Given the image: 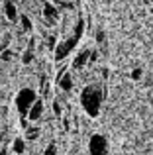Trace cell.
<instances>
[{"mask_svg": "<svg viewBox=\"0 0 153 155\" xmlns=\"http://www.w3.org/2000/svg\"><path fill=\"white\" fill-rule=\"evenodd\" d=\"M104 102V92L100 87L96 84H86V87L80 91V106L83 110L88 114V116L96 118L100 114V108H102Z\"/></svg>", "mask_w": 153, "mask_h": 155, "instance_id": "cell-1", "label": "cell"}, {"mask_svg": "<svg viewBox=\"0 0 153 155\" xmlns=\"http://www.w3.org/2000/svg\"><path fill=\"white\" fill-rule=\"evenodd\" d=\"M37 98H39V94L34 91V88H30V87L22 88V91L16 94V108H18V114H20V116L26 118L28 112H30V108L34 106V102Z\"/></svg>", "mask_w": 153, "mask_h": 155, "instance_id": "cell-2", "label": "cell"}, {"mask_svg": "<svg viewBox=\"0 0 153 155\" xmlns=\"http://www.w3.org/2000/svg\"><path fill=\"white\" fill-rule=\"evenodd\" d=\"M88 153L90 155H108V140L102 134H92L88 140Z\"/></svg>", "mask_w": 153, "mask_h": 155, "instance_id": "cell-3", "label": "cell"}, {"mask_svg": "<svg viewBox=\"0 0 153 155\" xmlns=\"http://www.w3.org/2000/svg\"><path fill=\"white\" fill-rule=\"evenodd\" d=\"M76 43H79V39L73 38V35H71V38H67V39H63V41H59L57 45H55V51H53L55 61H63L76 47Z\"/></svg>", "mask_w": 153, "mask_h": 155, "instance_id": "cell-4", "label": "cell"}, {"mask_svg": "<svg viewBox=\"0 0 153 155\" xmlns=\"http://www.w3.org/2000/svg\"><path fill=\"white\" fill-rule=\"evenodd\" d=\"M57 84H59V88L61 91H65V92H69V91H73V77H71V73H67V67H63L61 71L57 73Z\"/></svg>", "mask_w": 153, "mask_h": 155, "instance_id": "cell-5", "label": "cell"}, {"mask_svg": "<svg viewBox=\"0 0 153 155\" xmlns=\"http://www.w3.org/2000/svg\"><path fill=\"white\" fill-rule=\"evenodd\" d=\"M41 116H43V100L37 98L34 102V106L30 108L26 118H28V122H37V120H41Z\"/></svg>", "mask_w": 153, "mask_h": 155, "instance_id": "cell-6", "label": "cell"}, {"mask_svg": "<svg viewBox=\"0 0 153 155\" xmlns=\"http://www.w3.org/2000/svg\"><path fill=\"white\" fill-rule=\"evenodd\" d=\"M4 16H6L8 22H16V20H20V14H18V8H16V4L12 2V0H6L4 2Z\"/></svg>", "mask_w": 153, "mask_h": 155, "instance_id": "cell-7", "label": "cell"}, {"mask_svg": "<svg viewBox=\"0 0 153 155\" xmlns=\"http://www.w3.org/2000/svg\"><path fill=\"white\" fill-rule=\"evenodd\" d=\"M43 16H45L47 24H53V22H57V18H59V10L51 2H43Z\"/></svg>", "mask_w": 153, "mask_h": 155, "instance_id": "cell-8", "label": "cell"}, {"mask_svg": "<svg viewBox=\"0 0 153 155\" xmlns=\"http://www.w3.org/2000/svg\"><path fill=\"white\" fill-rule=\"evenodd\" d=\"M86 63H90V49H83L76 53L75 61H73V67L75 69H83Z\"/></svg>", "mask_w": 153, "mask_h": 155, "instance_id": "cell-9", "label": "cell"}, {"mask_svg": "<svg viewBox=\"0 0 153 155\" xmlns=\"http://www.w3.org/2000/svg\"><path fill=\"white\" fill-rule=\"evenodd\" d=\"M12 151L16 155H24L26 153V140L24 137H16L14 143H12Z\"/></svg>", "mask_w": 153, "mask_h": 155, "instance_id": "cell-10", "label": "cell"}, {"mask_svg": "<svg viewBox=\"0 0 153 155\" xmlns=\"http://www.w3.org/2000/svg\"><path fill=\"white\" fill-rule=\"evenodd\" d=\"M84 20L83 18H79L76 20V24H75V28H73V38H76L80 41V38H83V34H84Z\"/></svg>", "mask_w": 153, "mask_h": 155, "instance_id": "cell-11", "label": "cell"}, {"mask_svg": "<svg viewBox=\"0 0 153 155\" xmlns=\"http://www.w3.org/2000/svg\"><path fill=\"white\" fill-rule=\"evenodd\" d=\"M20 26H22L24 31H31L34 30V24H31V20H30L28 14H20Z\"/></svg>", "mask_w": 153, "mask_h": 155, "instance_id": "cell-12", "label": "cell"}, {"mask_svg": "<svg viewBox=\"0 0 153 155\" xmlns=\"http://www.w3.org/2000/svg\"><path fill=\"white\" fill-rule=\"evenodd\" d=\"M39 137V128H34V126H30V128L26 130V137L24 140H28V141H35Z\"/></svg>", "mask_w": 153, "mask_h": 155, "instance_id": "cell-13", "label": "cell"}, {"mask_svg": "<svg viewBox=\"0 0 153 155\" xmlns=\"http://www.w3.org/2000/svg\"><path fill=\"white\" fill-rule=\"evenodd\" d=\"M31 61H34V51H31V49H26V51H24V55H22V63L24 65H30Z\"/></svg>", "mask_w": 153, "mask_h": 155, "instance_id": "cell-14", "label": "cell"}, {"mask_svg": "<svg viewBox=\"0 0 153 155\" xmlns=\"http://www.w3.org/2000/svg\"><path fill=\"white\" fill-rule=\"evenodd\" d=\"M12 57H14V51L8 49V47H6V49H4L2 53H0V59H2V61H10Z\"/></svg>", "mask_w": 153, "mask_h": 155, "instance_id": "cell-15", "label": "cell"}, {"mask_svg": "<svg viewBox=\"0 0 153 155\" xmlns=\"http://www.w3.org/2000/svg\"><path fill=\"white\" fill-rule=\"evenodd\" d=\"M43 155H57V145H55V143H49L45 147V151H43Z\"/></svg>", "mask_w": 153, "mask_h": 155, "instance_id": "cell-16", "label": "cell"}, {"mask_svg": "<svg viewBox=\"0 0 153 155\" xmlns=\"http://www.w3.org/2000/svg\"><path fill=\"white\" fill-rule=\"evenodd\" d=\"M53 114L57 118H61V114H63V110H61V104H59V100H53Z\"/></svg>", "mask_w": 153, "mask_h": 155, "instance_id": "cell-17", "label": "cell"}, {"mask_svg": "<svg viewBox=\"0 0 153 155\" xmlns=\"http://www.w3.org/2000/svg\"><path fill=\"white\" fill-rule=\"evenodd\" d=\"M142 75H143L142 69H134V71H132V79H134V81H139V79H142Z\"/></svg>", "mask_w": 153, "mask_h": 155, "instance_id": "cell-18", "label": "cell"}, {"mask_svg": "<svg viewBox=\"0 0 153 155\" xmlns=\"http://www.w3.org/2000/svg\"><path fill=\"white\" fill-rule=\"evenodd\" d=\"M96 41H98V43L104 41V31H98V34H96Z\"/></svg>", "mask_w": 153, "mask_h": 155, "instance_id": "cell-19", "label": "cell"}, {"mask_svg": "<svg viewBox=\"0 0 153 155\" xmlns=\"http://www.w3.org/2000/svg\"><path fill=\"white\" fill-rule=\"evenodd\" d=\"M59 2H63V4H73V2H76V0H59Z\"/></svg>", "mask_w": 153, "mask_h": 155, "instance_id": "cell-20", "label": "cell"}, {"mask_svg": "<svg viewBox=\"0 0 153 155\" xmlns=\"http://www.w3.org/2000/svg\"><path fill=\"white\" fill-rule=\"evenodd\" d=\"M0 28H2V26H0Z\"/></svg>", "mask_w": 153, "mask_h": 155, "instance_id": "cell-21", "label": "cell"}]
</instances>
